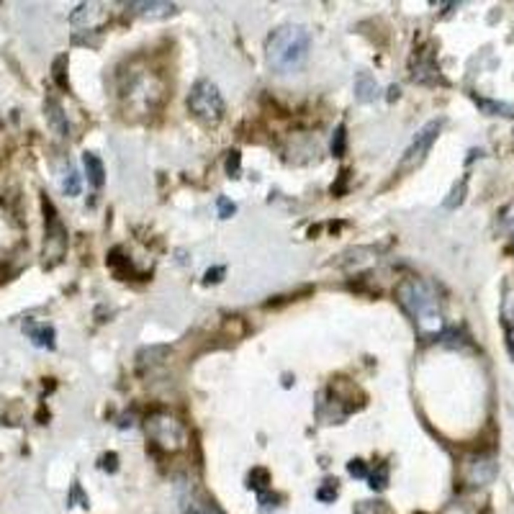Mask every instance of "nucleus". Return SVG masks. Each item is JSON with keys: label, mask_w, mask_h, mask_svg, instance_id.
<instances>
[{"label": "nucleus", "mask_w": 514, "mask_h": 514, "mask_svg": "<svg viewBox=\"0 0 514 514\" xmlns=\"http://www.w3.org/2000/svg\"><path fill=\"white\" fill-rule=\"evenodd\" d=\"M355 514H388L383 502H360L355 506Z\"/></svg>", "instance_id": "14"}, {"label": "nucleus", "mask_w": 514, "mask_h": 514, "mask_svg": "<svg viewBox=\"0 0 514 514\" xmlns=\"http://www.w3.org/2000/svg\"><path fill=\"white\" fill-rule=\"evenodd\" d=\"M309 44H311V37L304 26H298V24L280 26L278 31H273L268 46H265L268 67L278 75L298 73L309 57Z\"/></svg>", "instance_id": "1"}, {"label": "nucleus", "mask_w": 514, "mask_h": 514, "mask_svg": "<svg viewBox=\"0 0 514 514\" xmlns=\"http://www.w3.org/2000/svg\"><path fill=\"white\" fill-rule=\"evenodd\" d=\"M217 208H219V217H221V219H232V214L237 211V206L229 199H226V196H219Z\"/></svg>", "instance_id": "18"}, {"label": "nucleus", "mask_w": 514, "mask_h": 514, "mask_svg": "<svg viewBox=\"0 0 514 514\" xmlns=\"http://www.w3.org/2000/svg\"><path fill=\"white\" fill-rule=\"evenodd\" d=\"M347 470H350V476H355V478H368V468H365L362 460H350V463H347Z\"/></svg>", "instance_id": "20"}, {"label": "nucleus", "mask_w": 514, "mask_h": 514, "mask_svg": "<svg viewBox=\"0 0 514 514\" xmlns=\"http://www.w3.org/2000/svg\"><path fill=\"white\" fill-rule=\"evenodd\" d=\"M82 167H85V175L91 181L93 188H100L106 183V170H103V163H100L98 154L93 152H85L82 154Z\"/></svg>", "instance_id": "10"}, {"label": "nucleus", "mask_w": 514, "mask_h": 514, "mask_svg": "<svg viewBox=\"0 0 514 514\" xmlns=\"http://www.w3.org/2000/svg\"><path fill=\"white\" fill-rule=\"evenodd\" d=\"M226 172L232 175V178H237L239 175V152H229V160H226Z\"/></svg>", "instance_id": "22"}, {"label": "nucleus", "mask_w": 514, "mask_h": 514, "mask_svg": "<svg viewBox=\"0 0 514 514\" xmlns=\"http://www.w3.org/2000/svg\"><path fill=\"white\" fill-rule=\"evenodd\" d=\"M278 496L270 494V491H260L257 494V504H260V512H273V509H278Z\"/></svg>", "instance_id": "15"}, {"label": "nucleus", "mask_w": 514, "mask_h": 514, "mask_svg": "<svg viewBox=\"0 0 514 514\" xmlns=\"http://www.w3.org/2000/svg\"><path fill=\"white\" fill-rule=\"evenodd\" d=\"M145 430H147V437L157 445V448H163V450H183L185 445H188V432H185V427H183V422H178L172 414H165V412H157V414L147 416L145 422Z\"/></svg>", "instance_id": "3"}, {"label": "nucleus", "mask_w": 514, "mask_h": 514, "mask_svg": "<svg viewBox=\"0 0 514 514\" xmlns=\"http://www.w3.org/2000/svg\"><path fill=\"white\" fill-rule=\"evenodd\" d=\"M368 481H370V488H373V491H383V488L388 486V468L380 463L373 473H368Z\"/></svg>", "instance_id": "13"}, {"label": "nucleus", "mask_w": 514, "mask_h": 514, "mask_svg": "<svg viewBox=\"0 0 514 514\" xmlns=\"http://www.w3.org/2000/svg\"><path fill=\"white\" fill-rule=\"evenodd\" d=\"M46 118H49V124L55 127L57 134H67L70 131V127H67V118H64V111L59 109V103L57 100H46Z\"/></svg>", "instance_id": "11"}, {"label": "nucleus", "mask_w": 514, "mask_h": 514, "mask_svg": "<svg viewBox=\"0 0 514 514\" xmlns=\"http://www.w3.org/2000/svg\"><path fill=\"white\" fill-rule=\"evenodd\" d=\"M24 332L28 334V340L37 345V347H44V350H55V329H52L49 324L26 322V324H24Z\"/></svg>", "instance_id": "7"}, {"label": "nucleus", "mask_w": 514, "mask_h": 514, "mask_svg": "<svg viewBox=\"0 0 514 514\" xmlns=\"http://www.w3.org/2000/svg\"><path fill=\"white\" fill-rule=\"evenodd\" d=\"M316 499L324 502V504L334 502V499H337V481H324V486L316 491Z\"/></svg>", "instance_id": "16"}, {"label": "nucleus", "mask_w": 514, "mask_h": 514, "mask_svg": "<svg viewBox=\"0 0 514 514\" xmlns=\"http://www.w3.org/2000/svg\"><path fill=\"white\" fill-rule=\"evenodd\" d=\"M116 460H118L116 452H109V455H103V458H100V468H103V470H111V473H113V470L118 468Z\"/></svg>", "instance_id": "23"}, {"label": "nucleus", "mask_w": 514, "mask_h": 514, "mask_svg": "<svg viewBox=\"0 0 514 514\" xmlns=\"http://www.w3.org/2000/svg\"><path fill=\"white\" fill-rule=\"evenodd\" d=\"M398 304L422 334H437L442 329V309L440 298L419 278H404L396 288Z\"/></svg>", "instance_id": "2"}, {"label": "nucleus", "mask_w": 514, "mask_h": 514, "mask_svg": "<svg viewBox=\"0 0 514 514\" xmlns=\"http://www.w3.org/2000/svg\"><path fill=\"white\" fill-rule=\"evenodd\" d=\"M62 190L64 196H80V175L73 165H67V170L62 175Z\"/></svg>", "instance_id": "12"}, {"label": "nucleus", "mask_w": 514, "mask_h": 514, "mask_svg": "<svg viewBox=\"0 0 514 514\" xmlns=\"http://www.w3.org/2000/svg\"><path fill=\"white\" fill-rule=\"evenodd\" d=\"M496 478V460L491 455H470L466 460V481L470 486H488Z\"/></svg>", "instance_id": "6"}, {"label": "nucleus", "mask_w": 514, "mask_h": 514, "mask_svg": "<svg viewBox=\"0 0 514 514\" xmlns=\"http://www.w3.org/2000/svg\"><path fill=\"white\" fill-rule=\"evenodd\" d=\"M440 127H442V121H430L427 127H422L416 131V136L412 139V145H409V149L404 152V160H401V167H404V170L416 167V165L427 157V152L432 149L434 139L440 134Z\"/></svg>", "instance_id": "5"}, {"label": "nucleus", "mask_w": 514, "mask_h": 514, "mask_svg": "<svg viewBox=\"0 0 514 514\" xmlns=\"http://www.w3.org/2000/svg\"><path fill=\"white\" fill-rule=\"evenodd\" d=\"M221 273H224V268H217V270H208L206 273V283H211V280H214V283H217V275H221Z\"/></svg>", "instance_id": "25"}, {"label": "nucleus", "mask_w": 514, "mask_h": 514, "mask_svg": "<svg viewBox=\"0 0 514 514\" xmlns=\"http://www.w3.org/2000/svg\"><path fill=\"white\" fill-rule=\"evenodd\" d=\"M188 109L208 124H217L224 116V98L211 80H199L188 95Z\"/></svg>", "instance_id": "4"}, {"label": "nucleus", "mask_w": 514, "mask_h": 514, "mask_svg": "<svg viewBox=\"0 0 514 514\" xmlns=\"http://www.w3.org/2000/svg\"><path fill=\"white\" fill-rule=\"evenodd\" d=\"M129 8L142 19H167L175 13L172 3H129Z\"/></svg>", "instance_id": "8"}, {"label": "nucleus", "mask_w": 514, "mask_h": 514, "mask_svg": "<svg viewBox=\"0 0 514 514\" xmlns=\"http://www.w3.org/2000/svg\"><path fill=\"white\" fill-rule=\"evenodd\" d=\"M478 106L484 111H488V113H494V116H509V106H504V103H491V100H478Z\"/></svg>", "instance_id": "17"}, {"label": "nucleus", "mask_w": 514, "mask_h": 514, "mask_svg": "<svg viewBox=\"0 0 514 514\" xmlns=\"http://www.w3.org/2000/svg\"><path fill=\"white\" fill-rule=\"evenodd\" d=\"M376 95H378V82H376V77L370 73H358V77H355V98L360 100V103H370V100H376Z\"/></svg>", "instance_id": "9"}, {"label": "nucleus", "mask_w": 514, "mask_h": 514, "mask_svg": "<svg viewBox=\"0 0 514 514\" xmlns=\"http://www.w3.org/2000/svg\"><path fill=\"white\" fill-rule=\"evenodd\" d=\"M75 502H80V506H88V496L82 494L80 484H73V491H70V499H67V504L75 506Z\"/></svg>", "instance_id": "19"}, {"label": "nucleus", "mask_w": 514, "mask_h": 514, "mask_svg": "<svg viewBox=\"0 0 514 514\" xmlns=\"http://www.w3.org/2000/svg\"><path fill=\"white\" fill-rule=\"evenodd\" d=\"M332 152L334 154H342L345 152V127H337L332 136Z\"/></svg>", "instance_id": "21"}, {"label": "nucleus", "mask_w": 514, "mask_h": 514, "mask_svg": "<svg viewBox=\"0 0 514 514\" xmlns=\"http://www.w3.org/2000/svg\"><path fill=\"white\" fill-rule=\"evenodd\" d=\"M185 514H219V512L214 506H206V504H190Z\"/></svg>", "instance_id": "24"}]
</instances>
